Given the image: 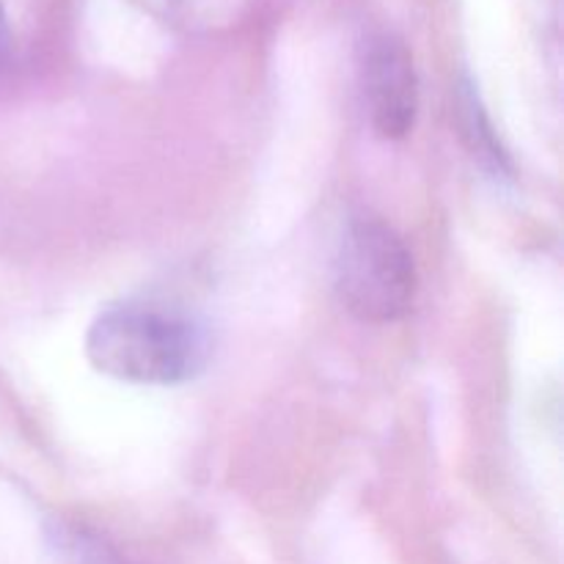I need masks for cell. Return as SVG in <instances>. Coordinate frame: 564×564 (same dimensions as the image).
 Masks as SVG:
<instances>
[{
	"mask_svg": "<svg viewBox=\"0 0 564 564\" xmlns=\"http://www.w3.org/2000/svg\"><path fill=\"white\" fill-rule=\"evenodd\" d=\"M213 356L207 328L182 308L121 301L94 317L86 358L97 372L138 386H180L198 378Z\"/></svg>",
	"mask_w": 564,
	"mask_h": 564,
	"instance_id": "cell-1",
	"label": "cell"
},
{
	"mask_svg": "<svg viewBox=\"0 0 564 564\" xmlns=\"http://www.w3.org/2000/svg\"><path fill=\"white\" fill-rule=\"evenodd\" d=\"M336 292L361 323H394L416 297V264L405 240L378 218H356L336 257Z\"/></svg>",
	"mask_w": 564,
	"mask_h": 564,
	"instance_id": "cell-2",
	"label": "cell"
},
{
	"mask_svg": "<svg viewBox=\"0 0 564 564\" xmlns=\"http://www.w3.org/2000/svg\"><path fill=\"white\" fill-rule=\"evenodd\" d=\"M364 102L380 138H405L416 121L419 80L411 50L394 33H375L361 55Z\"/></svg>",
	"mask_w": 564,
	"mask_h": 564,
	"instance_id": "cell-3",
	"label": "cell"
},
{
	"mask_svg": "<svg viewBox=\"0 0 564 564\" xmlns=\"http://www.w3.org/2000/svg\"><path fill=\"white\" fill-rule=\"evenodd\" d=\"M135 3L141 6V9L152 11V14H169L176 6V0H135Z\"/></svg>",
	"mask_w": 564,
	"mask_h": 564,
	"instance_id": "cell-4",
	"label": "cell"
},
{
	"mask_svg": "<svg viewBox=\"0 0 564 564\" xmlns=\"http://www.w3.org/2000/svg\"><path fill=\"white\" fill-rule=\"evenodd\" d=\"M6 39V14H3V6H0V44Z\"/></svg>",
	"mask_w": 564,
	"mask_h": 564,
	"instance_id": "cell-5",
	"label": "cell"
}]
</instances>
